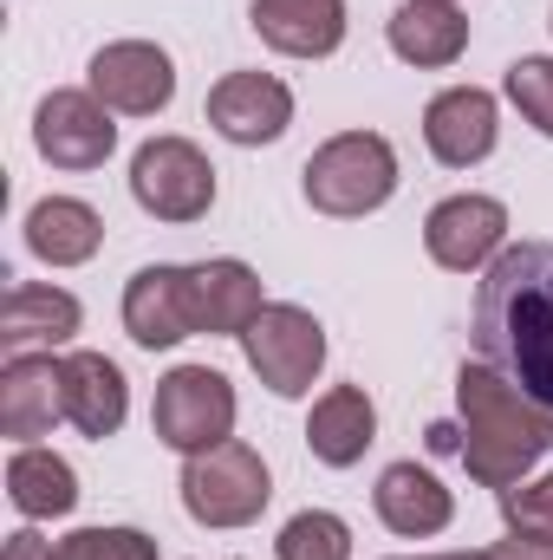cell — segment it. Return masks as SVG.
I'll use <instances>...</instances> for the list:
<instances>
[{
    "instance_id": "obj_25",
    "label": "cell",
    "mask_w": 553,
    "mask_h": 560,
    "mask_svg": "<svg viewBox=\"0 0 553 560\" xmlns=\"http://www.w3.org/2000/svg\"><path fill=\"white\" fill-rule=\"evenodd\" d=\"M502 92H508V105H515L541 138H553V59H515L508 79H502Z\"/></svg>"
},
{
    "instance_id": "obj_17",
    "label": "cell",
    "mask_w": 553,
    "mask_h": 560,
    "mask_svg": "<svg viewBox=\"0 0 553 560\" xmlns=\"http://www.w3.org/2000/svg\"><path fill=\"white\" fill-rule=\"evenodd\" d=\"M378 443V405L365 398V385H332L313 418H306V450L326 463V469H352L365 450Z\"/></svg>"
},
{
    "instance_id": "obj_27",
    "label": "cell",
    "mask_w": 553,
    "mask_h": 560,
    "mask_svg": "<svg viewBox=\"0 0 553 560\" xmlns=\"http://www.w3.org/2000/svg\"><path fill=\"white\" fill-rule=\"evenodd\" d=\"M502 515H508L515 535H548L553 541V476L521 482V489H502Z\"/></svg>"
},
{
    "instance_id": "obj_8",
    "label": "cell",
    "mask_w": 553,
    "mask_h": 560,
    "mask_svg": "<svg viewBox=\"0 0 553 560\" xmlns=\"http://www.w3.org/2000/svg\"><path fill=\"white\" fill-rule=\"evenodd\" d=\"M85 92L105 105V112H125V118H156L169 98H176V66L163 46L150 39H111L92 52L85 66Z\"/></svg>"
},
{
    "instance_id": "obj_3",
    "label": "cell",
    "mask_w": 553,
    "mask_h": 560,
    "mask_svg": "<svg viewBox=\"0 0 553 560\" xmlns=\"http://www.w3.org/2000/svg\"><path fill=\"white\" fill-rule=\"evenodd\" d=\"M299 183L319 215H372L398 189V150L378 131H339L306 156Z\"/></svg>"
},
{
    "instance_id": "obj_16",
    "label": "cell",
    "mask_w": 553,
    "mask_h": 560,
    "mask_svg": "<svg viewBox=\"0 0 553 560\" xmlns=\"http://www.w3.org/2000/svg\"><path fill=\"white\" fill-rule=\"evenodd\" d=\"M255 33L286 59H326L345 46V0H255Z\"/></svg>"
},
{
    "instance_id": "obj_7",
    "label": "cell",
    "mask_w": 553,
    "mask_h": 560,
    "mask_svg": "<svg viewBox=\"0 0 553 560\" xmlns=\"http://www.w3.org/2000/svg\"><path fill=\"white\" fill-rule=\"evenodd\" d=\"M131 196L156 222H196L215 202V163L189 138H150L131 156Z\"/></svg>"
},
{
    "instance_id": "obj_26",
    "label": "cell",
    "mask_w": 553,
    "mask_h": 560,
    "mask_svg": "<svg viewBox=\"0 0 553 560\" xmlns=\"http://www.w3.org/2000/svg\"><path fill=\"white\" fill-rule=\"evenodd\" d=\"M52 560H156V541L143 528H79L52 548Z\"/></svg>"
},
{
    "instance_id": "obj_18",
    "label": "cell",
    "mask_w": 553,
    "mask_h": 560,
    "mask_svg": "<svg viewBox=\"0 0 553 560\" xmlns=\"http://www.w3.org/2000/svg\"><path fill=\"white\" fill-rule=\"evenodd\" d=\"M372 502H378V522H385L391 535H404V541H430V535H443L449 515H456L449 489H443L430 469H416V463H391V469L378 476Z\"/></svg>"
},
{
    "instance_id": "obj_23",
    "label": "cell",
    "mask_w": 553,
    "mask_h": 560,
    "mask_svg": "<svg viewBox=\"0 0 553 560\" xmlns=\"http://www.w3.org/2000/svg\"><path fill=\"white\" fill-rule=\"evenodd\" d=\"M125 332L163 352L189 339V313H183V268H138L125 287Z\"/></svg>"
},
{
    "instance_id": "obj_21",
    "label": "cell",
    "mask_w": 553,
    "mask_h": 560,
    "mask_svg": "<svg viewBox=\"0 0 553 560\" xmlns=\"http://www.w3.org/2000/svg\"><path fill=\"white\" fill-rule=\"evenodd\" d=\"M98 242H105V222H98V209L79 202V196H46V202H33V215H26V248H33L46 268H79V261L98 255Z\"/></svg>"
},
{
    "instance_id": "obj_28",
    "label": "cell",
    "mask_w": 553,
    "mask_h": 560,
    "mask_svg": "<svg viewBox=\"0 0 553 560\" xmlns=\"http://www.w3.org/2000/svg\"><path fill=\"white\" fill-rule=\"evenodd\" d=\"M489 560H553V541L548 535H508L489 548Z\"/></svg>"
},
{
    "instance_id": "obj_4",
    "label": "cell",
    "mask_w": 553,
    "mask_h": 560,
    "mask_svg": "<svg viewBox=\"0 0 553 560\" xmlns=\"http://www.w3.org/2000/svg\"><path fill=\"white\" fill-rule=\"evenodd\" d=\"M268 495H274V482H268L261 450H248L235 436L215 450H196L183 463V509L202 528H248L268 509Z\"/></svg>"
},
{
    "instance_id": "obj_9",
    "label": "cell",
    "mask_w": 553,
    "mask_h": 560,
    "mask_svg": "<svg viewBox=\"0 0 553 560\" xmlns=\"http://www.w3.org/2000/svg\"><path fill=\"white\" fill-rule=\"evenodd\" d=\"M33 150L52 170H98L118 150V125L92 92H46L33 112Z\"/></svg>"
},
{
    "instance_id": "obj_14",
    "label": "cell",
    "mask_w": 553,
    "mask_h": 560,
    "mask_svg": "<svg viewBox=\"0 0 553 560\" xmlns=\"http://www.w3.org/2000/svg\"><path fill=\"white\" fill-rule=\"evenodd\" d=\"M66 418V359L52 352H20L0 372V436L33 443Z\"/></svg>"
},
{
    "instance_id": "obj_1",
    "label": "cell",
    "mask_w": 553,
    "mask_h": 560,
    "mask_svg": "<svg viewBox=\"0 0 553 560\" xmlns=\"http://www.w3.org/2000/svg\"><path fill=\"white\" fill-rule=\"evenodd\" d=\"M475 359L553 423V242H515L489 261L469 313Z\"/></svg>"
},
{
    "instance_id": "obj_20",
    "label": "cell",
    "mask_w": 553,
    "mask_h": 560,
    "mask_svg": "<svg viewBox=\"0 0 553 560\" xmlns=\"http://www.w3.org/2000/svg\"><path fill=\"white\" fill-rule=\"evenodd\" d=\"M391 52L416 66V72H436V66H456L462 46H469V20L456 13V0H404L385 26Z\"/></svg>"
},
{
    "instance_id": "obj_22",
    "label": "cell",
    "mask_w": 553,
    "mask_h": 560,
    "mask_svg": "<svg viewBox=\"0 0 553 560\" xmlns=\"http://www.w3.org/2000/svg\"><path fill=\"white\" fill-rule=\"evenodd\" d=\"M7 502L26 515V522H52V515H72L79 509V476L66 456L39 450V443H20L7 456Z\"/></svg>"
},
{
    "instance_id": "obj_29",
    "label": "cell",
    "mask_w": 553,
    "mask_h": 560,
    "mask_svg": "<svg viewBox=\"0 0 553 560\" xmlns=\"http://www.w3.org/2000/svg\"><path fill=\"white\" fill-rule=\"evenodd\" d=\"M0 560H52V541H39L33 528H20V535H7V555Z\"/></svg>"
},
{
    "instance_id": "obj_6",
    "label": "cell",
    "mask_w": 553,
    "mask_h": 560,
    "mask_svg": "<svg viewBox=\"0 0 553 560\" xmlns=\"http://www.w3.org/2000/svg\"><path fill=\"white\" fill-rule=\"evenodd\" d=\"M242 352L255 365V378L274 392V398H306L319 365H326V326L306 313V306H286V300H268L261 319L242 332Z\"/></svg>"
},
{
    "instance_id": "obj_24",
    "label": "cell",
    "mask_w": 553,
    "mask_h": 560,
    "mask_svg": "<svg viewBox=\"0 0 553 560\" xmlns=\"http://www.w3.org/2000/svg\"><path fill=\"white\" fill-rule=\"evenodd\" d=\"M280 560H352V528L332 509H299L274 541Z\"/></svg>"
},
{
    "instance_id": "obj_19",
    "label": "cell",
    "mask_w": 553,
    "mask_h": 560,
    "mask_svg": "<svg viewBox=\"0 0 553 560\" xmlns=\"http://www.w3.org/2000/svg\"><path fill=\"white\" fill-rule=\"evenodd\" d=\"M131 411V385L118 372V359L105 352H66V418L79 423L85 436H118Z\"/></svg>"
},
{
    "instance_id": "obj_5",
    "label": "cell",
    "mask_w": 553,
    "mask_h": 560,
    "mask_svg": "<svg viewBox=\"0 0 553 560\" xmlns=\"http://www.w3.org/2000/svg\"><path fill=\"white\" fill-rule=\"evenodd\" d=\"M150 430L156 443L196 456L235 436V385L209 365H176L156 378V405H150Z\"/></svg>"
},
{
    "instance_id": "obj_10",
    "label": "cell",
    "mask_w": 553,
    "mask_h": 560,
    "mask_svg": "<svg viewBox=\"0 0 553 560\" xmlns=\"http://www.w3.org/2000/svg\"><path fill=\"white\" fill-rule=\"evenodd\" d=\"M261 275L248 261H196L183 268V313H189V332H209V339H242L255 319H261Z\"/></svg>"
},
{
    "instance_id": "obj_30",
    "label": "cell",
    "mask_w": 553,
    "mask_h": 560,
    "mask_svg": "<svg viewBox=\"0 0 553 560\" xmlns=\"http://www.w3.org/2000/svg\"><path fill=\"white\" fill-rule=\"evenodd\" d=\"M423 560H489V555H423Z\"/></svg>"
},
{
    "instance_id": "obj_12",
    "label": "cell",
    "mask_w": 553,
    "mask_h": 560,
    "mask_svg": "<svg viewBox=\"0 0 553 560\" xmlns=\"http://www.w3.org/2000/svg\"><path fill=\"white\" fill-rule=\"evenodd\" d=\"M209 125L228 143H242V150L274 143V138H286V125H293V92L280 85L274 72H228V79H215V92H209Z\"/></svg>"
},
{
    "instance_id": "obj_2",
    "label": "cell",
    "mask_w": 553,
    "mask_h": 560,
    "mask_svg": "<svg viewBox=\"0 0 553 560\" xmlns=\"http://www.w3.org/2000/svg\"><path fill=\"white\" fill-rule=\"evenodd\" d=\"M456 411H462V463L482 489H521V476L553 450V423L482 359L456 372Z\"/></svg>"
},
{
    "instance_id": "obj_13",
    "label": "cell",
    "mask_w": 553,
    "mask_h": 560,
    "mask_svg": "<svg viewBox=\"0 0 553 560\" xmlns=\"http://www.w3.org/2000/svg\"><path fill=\"white\" fill-rule=\"evenodd\" d=\"M495 138H502V112H495V92H482V85H449L423 112V143L449 170L482 163L495 150Z\"/></svg>"
},
{
    "instance_id": "obj_15",
    "label": "cell",
    "mask_w": 553,
    "mask_h": 560,
    "mask_svg": "<svg viewBox=\"0 0 553 560\" xmlns=\"http://www.w3.org/2000/svg\"><path fill=\"white\" fill-rule=\"evenodd\" d=\"M85 326V306L66 293V287H46V280H13L7 287V306H0V352L20 359V352H52L66 346L72 332Z\"/></svg>"
},
{
    "instance_id": "obj_11",
    "label": "cell",
    "mask_w": 553,
    "mask_h": 560,
    "mask_svg": "<svg viewBox=\"0 0 553 560\" xmlns=\"http://www.w3.org/2000/svg\"><path fill=\"white\" fill-rule=\"evenodd\" d=\"M502 242H508V209L495 196H449L423 222V248L449 275H475L482 261L502 255Z\"/></svg>"
}]
</instances>
